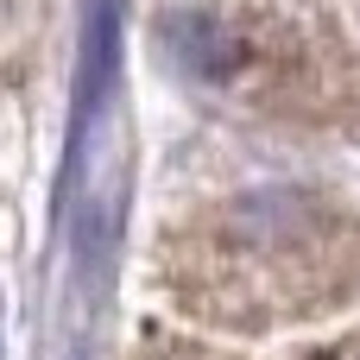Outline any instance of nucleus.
Masks as SVG:
<instances>
[{
	"label": "nucleus",
	"instance_id": "nucleus-1",
	"mask_svg": "<svg viewBox=\"0 0 360 360\" xmlns=\"http://www.w3.org/2000/svg\"><path fill=\"white\" fill-rule=\"evenodd\" d=\"M120 76V0H82V57H76V139L101 114Z\"/></svg>",
	"mask_w": 360,
	"mask_h": 360
}]
</instances>
